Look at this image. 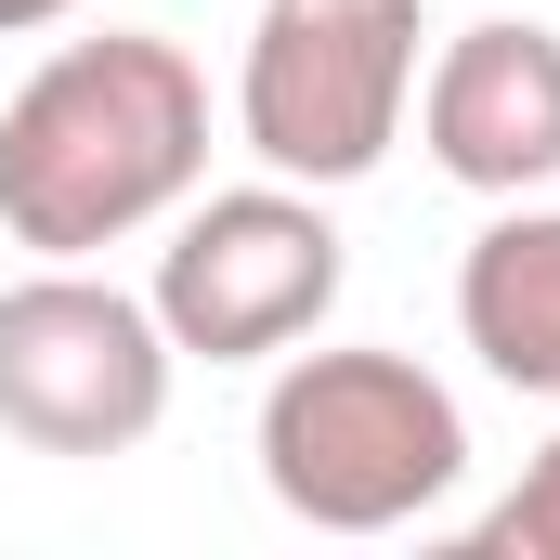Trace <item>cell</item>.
<instances>
[{
    "label": "cell",
    "instance_id": "cell-8",
    "mask_svg": "<svg viewBox=\"0 0 560 560\" xmlns=\"http://www.w3.org/2000/svg\"><path fill=\"white\" fill-rule=\"evenodd\" d=\"M469 548H482V560H560V430L522 456V482L469 522Z\"/></svg>",
    "mask_w": 560,
    "mask_h": 560
},
{
    "label": "cell",
    "instance_id": "cell-3",
    "mask_svg": "<svg viewBox=\"0 0 560 560\" xmlns=\"http://www.w3.org/2000/svg\"><path fill=\"white\" fill-rule=\"evenodd\" d=\"M430 0H261L235 52V143L275 183H365L418 118Z\"/></svg>",
    "mask_w": 560,
    "mask_h": 560
},
{
    "label": "cell",
    "instance_id": "cell-6",
    "mask_svg": "<svg viewBox=\"0 0 560 560\" xmlns=\"http://www.w3.org/2000/svg\"><path fill=\"white\" fill-rule=\"evenodd\" d=\"M418 143L443 183L469 196H548L560 183V26L535 13H482L418 66Z\"/></svg>",
    "mask_w": 560,
    "mask_h": 560
},
{
    "label": "cell",
    "instance_id": "cell-7",
    "mask_svg": "<svg viewBox=\"0 0 560 560\" xmlns=\"http://www.w3.org/2000/svg\"><path fill=\"white\" fill-rule=\"evenodd\" d=\"M456 339L482 352V378L560 405V209L548 196H509L469 261H456Z\"/></svg>",
    "mask_w": 560,
    "mask_h": 560
},
{
    "label": "cell",
    "instance_id": "cell-1",
    "mask_svg": "<svg viewBox=\"0 0 560 560\" xmlns=\"http://www.w3.org/2000/svg\"><path fill=\"white\" fill-rule=\"evenodd\" d=\"M209 183V79L183 39H52L0 105V235L26 261H105Z\"/></svg>",
    "mask_w": 560,
    "mask_h": 560
},
{
    "label": "cell",
    "instance_id": "cell-2",
    "mask_svg": "<svg viewBox=\"0 0 560 560\" xmlns=\"http://www.w3.org/2000/svg\"><path fill=\"white\" fill-rule=\"evenodd\" d=\"M261 482L313 535H405L469 482V405L418 352L339 339V352H275L261 392Z\"/></svg>",
    "mask_w": 560,
    "mask_h": 560
},
{
    "label": "cell",
    "instance_id": "cell-5",
    "mask_svg": "<svg viewBox=\"0 0 560 560\" xmlns=\"http://www.w3.org/2000/svg\"><path fill=\"white\" fill-rule=\"evenodd\" d=\"M170 326L156 300L92 261H39L0 287V430L26 456H131L170 418Z\"/></svg>",
    "mask_w": 560,
    "mask_h": 560
},
{
    "label": "cell",
    "instance_id": "cell-9",
    "mask_svg": "<svg viewBox=\"0 0 560 560\" xmlns=\"http://www.w3.org/2000/svg\"><path fill=\"white\" fill-rule=\"evenodd\" d=\"M79 0H0V39H26V26H66Z\"/></svg>",
    "mask_w": 560,
    "mask_h": 560
},
{
    "label": "cell",
    "instance_id": "cell-4",
    "mask_svg": "<svg viewBox=\"0 0 560 560\" xmlns=\"http://www.w3.org/2000/svg\"><path fill=\"white\" fill-rule=\"evenodd\" d=\"M339 287H352V248H339L326 196L261 170V183H222V196L196 183L170 209V248H156L143 300H156L183 365H275L339 313Z\"/></svg>",
    "mask_w": 560,
    "mask_h": 560
}]
</instances>
